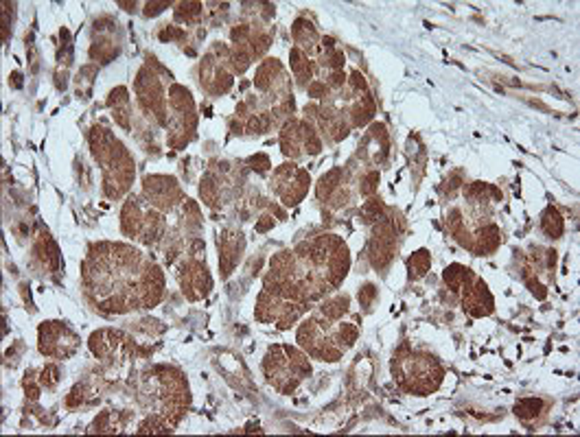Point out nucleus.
I'll return each mask as SVG.
<instances>
[{
  "label": "nucleus",
  "instance_id": "f257e3e1",
  "mask_svg": "<svg viewBox=\"0 0 580 437\" xmlns=\"http://www.w3.org/2000/svg\"><path fill=\"white\" fill-rule=\"evenodd\" d=\"M81 276L93 304L110 315L154 308L165 293L162 269L138 249L121 243L90 247Z\"/></svg>",
  "mask_w": 580,
  "mask_h": 437
},
{
  "label": "nucleus",
  "instance_id": "f03ea898",
  "mask_svg": "<svg viewBox=\"0 0 580 437\" xmlns=\"http://www.w3.org/2000/svg\"><path fill=\"white\" fill-rule=\"evenodd\" d=\"M90 147L95 160L103 169V193L107 199H121L128 193L134 179V160L123 142L105 127H93L90 132Z\"/></svg>",
  "mask_w": 580,
  "mask_h": 437
},
{
  "label": "nucleus",
  "instance_id": "7ed1b4c3",
  "mask_svg": "<svg viewBox=\"0 0 580 437\" xmlns=\"http://www.w3.org/2000/svg\"><path fill=\"white\" fill-rule=\"evenodd\" d=\"M392 374L398 387L416 396H427L440 387L445 370L431 354L410 352L407 348H403L392 359Z\"/></svg>",
  "mask_w": 580,
  "mask_h": 437
},
{
  "label": "nucleus",
  "instance_id": "20e7f679",
  "mask_svg": "<svg viewBox=\"0 0 580 437\" xmlns=\"http://www.w3.org/2000/svg\"><path fill=\"white\" fill-rule=\"evenodd\" d=\"M263 372L269 385L287 396L296 391L302 378L311 376V363L292 345H274L263 361Z\"/></svg>",
  "mask_w": 580,
  "mask_h": 437
},
{
  "label": "nucleus",
  "instance_id": "39448f33",
  "mask_svg": "<svg viewBox=\"0 0 580 437\" xmlns=\"http://www.w3.org/2000/svg\"><path fill=\"white\" fill-rule=\"evenodd\" d=\"M281 149L287 158H306L322 151V140L309 120L289 118L281 132Z\"/></svg>",
  "mask_w": 580,
  "mask_h": 437
},
{
  "label": "nucleus",
  "instance_id": "423d86ee",
  "mask_svg": "<svg viewBox=\"0 0 580 437\" xmlns=\"http://www.w3.org/2000/svg\"><path fill=\"white\" fill-rule=\"evenodd\" d=\"M269 184H271V190L278 195V199L285 206H296L302 202L304 195L309 193L311 177L304 169L287 162V164H281V167L274 171Z\"/></svg>",
  "mask_w": 580,
  "mask_h": 437
},
{
  "label": "nucleus",
  "instance_id": "0eeeda50",
  "mask_svg": "<svg viewBox=\"0 0 580 437\" xmlns=\"http://www.w3.org/2000/svg\"><path fill=\"white\" fill-rule=\"evenodd\" d=\"M79 348V337L62 321H44L40 326V352L66 359Z\"/></svg>",
  "mask_w": 580,
  "mask_h": 437
},
{
  "label": "nucleus",
  "instance_id": "6e6552de",
  "mask_svg": "<svg viewBox=\"0 0 580 437\" xmlns=\"http://www.w3.org/2000/svg\"><path fill=\"white\" fill-rule=\"evenodd\" d=\"M142 195H144V202L160 212L173 210L184 199L180 184L173 177H167V175H151L144 179Z\"/></svg>",
  "mask_w": 580,
  "mask_h": 437
},
{
  "label": "nucleus",
  "instance_id": "1a4fd4ad",
  "mask_svg": "<svg viewBox=\"0 0 580 437\" xmlns=\"http://www.w3.org/2000/svg\"><path fill=\"white\" fill-rule=\"evenodd\" d=\"M396 230L392 218H379L372 228V236L368 243V258L375 269H386L394 256Z\"/></svg>",
  "mask_w": 580,
  "mask_h": 437
},
{
  "label": "nucleus",
  "instance_id": "9d476101",
  "mask_svg": "<svg viewBox=\"0 0 580 437\" xmlns=\"http://www.w3.org/2000/svg\"><path fill=\"white\" fill-rule=\"evenodd\" d=\"M177 280H180V286H182V293L193 302L206 298L210 286H213L206 263L202 258H197V256L189 258L182 267H180Z\"/></svg>",
  "mask_w": 580,
  "mask_h": 437
},
{
  "label": "nucleus",
  "instance_id": "9b49d317",
  "mask_svg": "<svg viewBox=\"0 0 580 437\" xmlns=\"http://www.w3.org/2000/svg\"><path fill=\"white\" fill-rule=\"evenodd\" d=\"M224 55V46H222ZM220 55V46H215L202 62V85L210 95H226L232 88V72L226 64V57Z\"/></svg>",
  "mask_w": 580,
  "mask_h": 437
},
{
  "label": "nucleus",
  "instance_id": "f8f14e48",
  "mask_svg": "<svg viewBox=\"0 0 580 437\" xmlns=\"http://www.w3.org/2000/svg\"><path fill=\"white\" fill-rule=\"evenodd\" d=\"M462 304H464V311H468V315L473 317L491 315L495 306L491 291H488L484 280H480L478 276H473L462 286Z\"/></svg>",
  "mask_w": 580,
  "mask_h": 437
},
{
  "label": "nucleus",
  "instance_id": "ddd939ff",
  "mask_svg": "<svg viewBox=\"0 0 580 437\" xmlns=\"http://www.w3.org/2000/svg\"><path fill=\"white\" fill-rule=\"evenodd\" d=\"M217 245H220V269H222V276L228 278L230 273L234 271V267H237L239 261H241V254H243V247H245L243 234L241 232H232V230H224L220 234V239H217Z\"/></svg>",
  "mask_w": 580,
  "mask_h": 437
},
{
  "label": "nucleus",
  "instance_id": "4468645a",
  "mask_svg": "<svg viewBox=\"0 0 580 437\" xmlns=\"http://www.w3.org/2000/svg\"><path fill=\"white\" fill-rule=\"evenodd\" d=\"M107 107L112 109V116L114 120L123 127V130H132V101H130V92H128V88H114L110 97H107Z\"/></svg>",
  "mask_w": 580,
  "mask_h": 437
},
{
  "label": "nucleus",
  "instance_id": "2eb2a0df",
  "mask_svg": "<svg viewBox=\"0 0 580 437\" xmlns=\"http://www.w3.org/2000/svg\"><path fill=\"white\" fill-rule=\"evenodd\" d=\"M292 35H294V42H296V48H300L304 55H311L316 50H320V38L316 29L304 20V18H298L292 27Z\"/></svg>",
  "mask_w": 580,
  "mask_h": 437
},
{
  "label": "nucleus",
  "instance_id": "dca6fc26",
  "mask_svg": "<svg viewBox=\"0 0 580 437\" xmlns=\"http://www.w3.org/2000/svg\"><path fill=\"white\" fill-rule=\"evenodd\" d=\"M289 62H292V72L294 77L298 79L300 85H306V81L311 83V77H313V64L309 60V55H304L300 48H292L289 50Z\"/></svg>",
  "mask_w": 580,
  "mask_h": 437
},
{
  "label": "nucleus",
  "instance_id": "f3484780",
  "mask_svg": "<svg viewBox=\"0 0 580 437\" xmlns=\"http://www.w3.org/2000/svg\"><path fill=\"white\" fill-rule=\"evenodd\" d=\"M33 254H35V258H38L42 263L44 269H58V263H60V251L55 247V243H53V239L48 234H42L40 236V241L35 243L33 247Z\"/></svg>",
  "mask_w": 580,
  "mask_h": 437
},
{
  "label": "nucleus",
  "instance_id": "a211bd4d",
  "mask_svg": "<svg viewBox=\"0 0 580 437\" xmlns=\"http://www.w3.org/2000/svg\"><path fill=\"white\" fill-rule=\"evenodd\" d=\"M342 177H344L342 167H335L333 171L322 175L320 181H318V188H316L318 199H322V202H331V199L335 197V193L342 190Z\"/></svg>",
  "mask_w": 580,
  "mask_h": 437
},
{
  "label": "nucleus",
  "instance_id": "6ab92c4d",
  "mask_svg": "<svg viewBox=\"0 0 580 437\" xmlns=\"http://www.w3.org/2000/svg\"><path fill=\"white\" fill-rule=\"evenodd\" d=\"M349 304H351V298L349 296H333L331 300H326L322 306H320V315L329 321H337L346 315L349 311Z\"/></svg>",
  "mask_w": 580,
  "mask_h": 437
},
{
  "label": "nucleus",
  "instance_id": "aec40b11",
  "mask_svg": "<svg viewBox=\"0 0 580 437\" xmlns=\"http://www.w3.org/2000/svg\"><path fill=\"white\" fill-rule=\"evenodd\" d=\"M541 230L546 232L550 239H560V234L565 230V223H563V216L560 212L554 208V206H548L541 214Z\"/></svg>",
  "mask_w": 580,
  "mask_h": 437
},
{
  "label": "nucleus",
  "instance_id": "412c9836",
  "mask_svg": "<svg viewBox=\"0 0 580 437\" xmlns=\"http://www.w3.org/2000/svg\"><path fill=\"white\" fill-rule=\"evenodd\" d=\"M443 278H445V282L449 284L451 291H462V286H464L471 278H473V273H471V269H466V267H462V265H451V267L445 269Z\"/></svg>",
  "mask_w": 580,
  "mask_h": 437
},
{
  "label": "nucleus",
  "instance_id": "4be33fe9",
  "mask_svg": "<svg viewBox=\"0 0 580 437\" xmlns=\"http://www.w3.org/2000/svg\"><path fill=\"white\" fill-rule=\"evenodd\" d=\"M429 267H431V256H429L427 249H419V251H416L414 256H410V261H407V271H410V278H412V280L423 278L425 273L429 271Z\"/></svg>",
  "mask_w": 580,
  "mask_h": 437
},
{
  "label": "nucleus",
  "instance_id": "5701e85b",
  "mask_svg": "<svg viewBox=\"0 0 580 437\" xmlns=\"http://www.w3.org/2000/svg\"><path fill=\"white\" fill-rule=\"evenodd\" d=\"M123 422L119 420V413L114 411H103L97 420L93 422V426H90V431L93 433H114V431H121Z\"/></svg>",
  "mask_w": 580,
  "mask_h": 437
},
{
  "label": "nucleus",
  "instance_id": "b1692460",
  "mask_svg": "<svg viewBox=\"0 0 580 437\" xmlns=\"http://www.w3.org/2000/svg\"><path fill=\"white\" fill-rule=\"evenodd\" d=\"M199 195H202L204 204L206 206H217L220 202V195H222V188L217 184V177L213 173H208L204 179H202V186H199Z\"/></svg>",
  "mask_w": 580,
  "mask_h": 437
},
{
  "label": "nucleus",
  "instance_id": "393cba45",
  "mask_svg": "<svg viewBox=\"0 0 580 437\" xmlns=\"http://www.w3.org/2000/svg\"><path fill=\"white\" fill-rule=\"evenodd\" d=\"M202 18V3H180L175 5V20L184 22V25H193Z\"/></svg>",
  "mask_w": 580,
  "mask_h": 437
},
{
  "label": "nucleus",
  "instance_id": "a878e982",
  "mask_svg": "<svg viewBox=\"0 0 580 437\" xmlns=\"http://www.w3.org/2000/svg\"><path fill=\"white\" fill-rule=\"evenodd\" d=\"M541 409H543V403L539 398H523L515 405V415L521 417V420H532V417L541 413Z\"/></svg>",
  "mask_w": 580,
  "mask_h": 437
},
{
  "label": "nucleus",
  "instance_id": "bb28decb",
  "mask_svg": "<svg viewBox=\"0 0 580 437\" xmlns=\"http://www.w3.org/2000/svg\"><path fill=\"white\" fill-rule=\"evenodd\" d=\"M382 214H384V204L379 202V199H370V202H366L359 210V216L364 223H377L379 218H384Z\"/></svg>",
  "mask_w": 580,
  "mask_h": 437
},
{
  "label": "nucleus",
  "instance_id": "cd10ccee",
  "mask_svg": "<svg viewBox=\"0 0 580 437\" xmlns=\"http://www.w3.org/2000/svg\"><path fill=\"white\" fill-rule=\"evenodd\" d=\"M40 382H42V387H53V385H58L60 382V368L58 366H46L42 372H40Z\"/></svg>",
  "mask_w": 580,
  "mask_h": 437
},
{
  "label": "nucleus",
  "instance_id": "c85d7f7f",
  "mask_svg": "<svg viewBox=\"0 0 580 437\" xmlns=\"http://www.w3.org/2000/svg\"><path fill=\"white\" fill-rule=\"evenodd\" d=\"M377 184H379V173H377V171H368V173L364 175V179H361L359 193L366 195V197H370V195H375Z\"/></svg>",
  "mask_w": 580,
  "mask_h": 437
},
{
  "label": "nucleus",
  "instance_id": "c756f323",
  "mask_svg": "<svg viewBox=\"0 0 580 437\" xmlns=\"http://www.w3.org/2000/svg\"><path fill=\"white\" fill-rule=\"evenodd\" d=\"M359 306H364V308H370L377 300V286L375 284H364L359 289Z\"/></svg>",
  "mask_w": 580,
  "mask_h": 437
},
{
  "label": "nucleus",
  "instance_id": "7c9ffc66",
  "mask_svg": "<svg viewBox=\"0 0 580 437\" xmlns=\"http://www.w3.org/2000/svg\"><path fill=\"white\" fill-rule=\"evenodd\" d=\"M158 38L162 40V42H171V40H182V38H187V33L180 29V27H169V25H165L162 27V31L158 33Z\"/></svg>",
  "mask_w": 580,
  "mask_h": 437
},
{
  "label": "nucleus",
  "instance_id": "2f4dec72",
  "mask_svg": "<svg viewBox=\"0 0 580 437\" xmlns=\"http://www.w3.org/2000/svg\"><path fill=\"white\" fill-rule=\"evenodd\" d=\"M248 164H250V167L255 169V171H259V173H267V171H269V167H271V164H269V158H267L265 153L252 155V158L248 160Z\"/></svg>",
  "mask_w": 580,
  "mask_h": 437
},
{
  "label": "nucleus",
  "instance_id": "473e14b6",
  "mask_svg": "<svg viewBox=\"0 0 580 437\" xmlns=\"http://www.w3.org/2000/svg\"><path fill=\"white\" fill-rule=\"evenodd\" d=\"M83 398H86L83 387H81V385H77L75 389H72V391L68 394V398H66V407H68V409H75V407H79V405L83 403Z\"/></svg>",
  "mask_w": 580,
  "mask_h": 437
},
{
  "label": "nucleus",
  "instance_id": "72a5a7b5",
  "mask_svg": "<svg viewBox=\"0 0 580 437\" xmlns=\"http://www.w3.org/2000/svg\"><path fill=\"white\" fill-rule=\"evenodd\" d=\"M167 7H169V3H147V5H144V15H147V18L149 15H158L162 9H167Z\"/></svg>",
  "mask_w": 580,
  "mask_h": 437
},
{
  "label": "nucleus",
  "instance_id": "f704fd0d",
  "mask_svg": "<svg viewBox=\"0 0 580 437\" xmlns=\"http://www.w3.org/2000/svg\"><path fill=\"white\" fill-rule=\"evenodd\" d=\"M271 226H274V218H271V216H261V221L257 223V232H267Z\"/></svg>",
  "mask_w": 580,
  "mask_h": 437
},
{
  "label": "nucleus",
  "instance_id": "c9c22d12",
  "mask_svg": "<svg viewBox=\"0 0 580 437\" xmlns=\"http://www.w3.org/2000/svg\"><path fill=\"white\" fill-rule=\"evenodd\" d=\"M9 79H13V88H22V75L20 72H13Z\"/></svg>",
  "mask_w": 580,
  "mask_h": 437
}]
</instances>
